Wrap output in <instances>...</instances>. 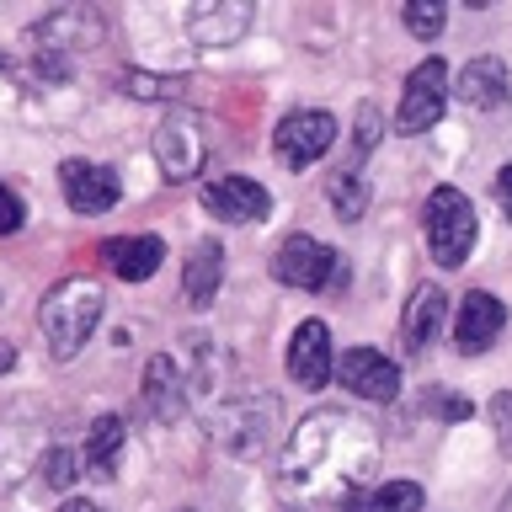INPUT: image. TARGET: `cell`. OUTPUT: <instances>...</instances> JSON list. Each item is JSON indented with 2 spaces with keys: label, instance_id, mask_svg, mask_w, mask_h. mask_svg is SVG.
<instances>
[{
  "label": "cell",
  "instance_id": "obj_24",
  "mask_svg": "<svg viewBox=\"0 0 512 512\" xmlns=\"http://www.w3.org/2000/svg\"><path fill=\"white\" fill-rule=\"evenodd\" d=\"M326 198L336 203V214H342V219H363L368 187H363V176H358V171H336L331 182H326Z\"/></svg>",
  "mask_w": 512,
  "mask_h": 512
},
{
  "label": "cell",
  "instance_id": "obj_34",
  "mask_svg": "<svg viewBox=\"0 0 512 512\" xmlns=\"http://www.w3.org/2000/svg\"><path fill=\"white\" fill-rule=\"evenodd\" d=\"M0 70H6V54H0Z\"/></svg>",
  "mask_w": 512,
  "mask_h": 512
},
{
  "label": "cell",
  "instance_id": "obj_13",
  "mask_svg": "<svg viewBox=\"0 0 512 512\" xmlns=\"http://www.w3.org/2000/svg\"><path fill=\"white\" fill-rule=\"evenodd\" d=\"M336 379L363 400H395L400 395V368L379 347H347L342 363H336Z\"/></svg>",
  "mask_w": 512,
  "mask_h": 512
},
{
  "label": "cell",
  "instance_id": "obj_6",
  "mask_svg": "<svg viewBox=\"0 0 512 512\" xmlns=\"http://www.w3.org/2000/svg\"><path fill=\"white\" fill-rule=\"evenodd\" d=\"M96 38H102V16L80 11V6L54 11L48 22H38L27 32V43H38V48H32V54H38V70H48V75H64L75 48H91Z\"/></svg>",
  "mask_w": 512,
  "mask_h": 512
},
{
  "label": "cell",
  "instance_id": "obj_18",
  "mask_svg": "<svg viewBox=\"0 0 512 512\" xmlns=\"http://www.w3.org/2000/svg\"><path fill=\"white\" fill-rule=\"evenodd\" d=\"M144 406H150L155 422H166V427L187 416L182 368H176V358H150V368H144Z\"/></svg>",
  "mask_w": 512,
  "mask_h": 512
},
{
  "label": "cell",
  "instance_id": "obj_31",
  "mask_svg": "<svg viewBox=\"0 0 512 512\" xmlns=\"http://www.w3.org/2000/svg\"><path fill=\"white\" fill-rule=\"evenodd\" d=\"M496 203H502V214L512 219V166L496 171Z\"/></svg>",
  "mask_w": 512,
  "mask_h": 512
},
{
  "label": "cell",
  "instance_id": "obj_1",
  "mask_svg": "<svg viewBox=\"0 0 512 512\" xmlns=\"http://www.w3.org/2000/svg\"><path fill=\"white\" fill-rule=\"evenodd\" d=\"M374 475H379V432L363 416L315 411L294 427V438L283 448L278 486L294 507L304 502V512H342L374 486Z\"/></svg>",
  "mask_w": 512,
  "mask_h": 512
},
{
  "label": "cell",
  "instance_id": "obj_8",
  "mask_svg": "<svg viewBox=\"0 0 512 512\" xmlns=\"http://www.w3.org/2000/svg\"><path fill=\"white\" fill-rule=\"evenodd\" d=\"M331 144H336V118H331V112H320V107L288 112V118L278 123V134H272V150H278V160H283L288 171L315 166Z\"/></svg>",
  "mask_w": 512,
  "mask_h": 512
},
{
  "label": "cell",
  "instance_id": "obj_33",
  "mask_svg": "<svg viewBox=\"0 0 512 512\" xmlns=\"http://www.w3.org/2000/svg\"><path fill=\"white\" fill-rule=\"evenodd\" d=\"M496 512H512V491H507V496H502V507H496Z\"/></svg>",
  "mask_w": 512,
  "mask_h": 512
},
{
  "label": "cell",
  "instance_id": "obj_28",
  "mask_svg": "<svg viewBox=\"0 0 512 512\" xmlns=\"http://www.w3.org/2000/svg\"><path fill=\"white\" fill-rule=\"evenodd\" d=\"M22 224H27V203L16 198L6 182H0V235H16Z\"/></svg>",
  "mask_w": 512,
  "mask_h": 512
},
{
  "label": "cell",
  "instance_id": "obj_29",
  "mask_svg": "<svg viewBox=\"0 0 512 512\" xmlns=\"http://www.w3.org/2000/svg\"><path fill=\"white\" fill-rule=\"evenodd\" d=\"M491 416H496V438H502V454H512V395H496V400H491Z\"/></svg>",
  "mask_w": 512,
  "mask_h": 512
},
{
  "label": "cell",
  "instance_id": "obj_10",
  "mask_svg": "<svg viewBox=\"0 0 512 512\" xmlns=\"http://www.w3.org/2000/svg\"><path fill=\"white\" fill-rule=\"evenodd\" d=\"M198 198H203L208 214H219L224 224H256V219H267V208H272V192L262 182H251V176H208Z\"/></svg>",
  "mask_w": 512,
  "mask_h": 512
},
{
  "label": "cell",
  "instance_id": "obj_4",
  "mask_svg": "<svg viewBox=\"0 0 512 512\" xmlns=\"http://www.w3.org/2000/svg\"><path fill=\"white\" fill-rule=\"evenodd\" d=\"M272 278L288 283V288H347V262L336 256L326 240L315 235H288L278 251H272Z\"/></svg>",
  "mask_w": 512,
  "mask_h": 512
},
{
  "label": "cell",
  "instance_id": "obj_14",
  "mask_svg": "<svg viewBox=\"0 0 512 512\" xmlns=\"http://www.w3.org/2000/svg\"><path fill=\"white\" fill-rule=\"evenodd\" d=\"M502 326H507V304L496 299V294H486V288H470V294L459 299V315H454V342H459V352H486L496 336H502Z\"/></svg>",
  "mask_w": 512,
  "mask_h": 512
},
{
  "label": "cell",
  "instance_id": "obj_2",
  "mask_svg": "<svg viewBox=\"0 0 512 512\" xmlns=\"http://www.w3.org/2000/svg\"><path fill=\"white\" fill-rule=\"evenodd\" d=\"M102 288H96L91 278H64L54 283L43 294L38 304V331H43V342L48 352H54L59 363H70L80 347L91 342V331H96V320H102Z\"/></svg>",
  "mask_w": 512,
  "mask_h": 512
},
{
  "label": "cell",
  "instance_id": "obj_11",
  "mask_svg": "<svg viewBox=\"0 0 512 512\" xmlns=\"http://www.w3.org/2000/svg\"><path fill=\"white\" fill-rule=\"evenodd\" d=\"M272 416H278V406L262 400V395L230 400V406L214 416V438H219V448H230V454H256V448L267 443Z\"/></svg>",
  "mask_w": 512,
  "mask_h": 512
},
{
  "label": "cell",
  "instance_id": "obj_16",
  "mask_svg": "<svg viewBox=\"0 0 512 512\" xmlns=\"http://www.w3.org/2000/svg\"><path fill=\"white\" fill-rule=\"evenodd\" d=\"M96 256H102L123 283H150L160 272V262H166V240L160 235H112V240H102Z\"/></svg>",
  "mask_w": 512,
  "mask_h": 512
},
{
  "label": "cell",
  "instance_id": "obj_20",
  "mask_svg": "<svg viewBox=\"0 0 512 512\" xmlns=\"http://www.w3.org/2000/svg\"><path fill=\"white\" fill-rule=\"evenodd\" d=\"M123 443H128V427L123 416H96L91 422V438H86V470L96 480H118V464H123Z\"/></svg>",
  "mask_w": 512,
  "mask_h": 512
},
{
  "label": "cell",
  "instance_id": "obj_15",
  "mask_svg": "<svg viewBox=\"0 0 512 512\" xmlns=\"http://www.w3.org/2000/svg\"><path fill=\"white\" fill-rule=\"evenodd\" d=\"M288 379L304 390H320L331 379V331L326 320H299L294 342H288Z\"/></svg>",
  "mask_w": 512,
  "mask_h": 512
},
{
  "label": "cell",
  "instance_id": "obj_9",
  "mask_svg": "<svg viewBox=\"0 0 512 512\" xmlns=\"http://www.w3.org/2000/svg\"><path fill=\"white\" fill-rule=\"evenodd\" d=\"M43 454V422L27 406H0V491H11L16 480L32 470V459Z\"/></svg>",
  "mask_w": 512,
  "mask_h": 512
},
{
  "label": "cell",
  "instance_id": "obj_12",
  "mask_svg": "<svg viewBox=\"0 0 512 512\" xmlns=\"http://www.w3.org/2000/svg\"><path fill=\"white\" fill-rule=\"evenodd\" d=\"M59 187H64V203L75 214H107L118 203V171L112 166H96V160H64L59 166Z\"/></svg>",
  "mask_w": 512,
  "mask_h": 512
},
{
  "label": "cell",
  "instance_id": "obj_17",
  "mask_svg": "<svg viewBox=\"0 0 512 512\" xmlns=\"http://www.w3.org/2000/svg\"><path fill=\"white\" fill-rule=\"evenodd\" d=\"M443 320H448V294H443L438 283H422V288L411 294V304H406V320H400L406 352H427L432 342H438Z\"/></svg>",
  "mask_w": 512,
  "mask_h": 512
},
{
  "label": "cell",
  "instance_id": "obj_3",
  "mask_svg": "<svg viewBox=\"0 0 512 512\" xmlns=\"http://www.w3.org/2000/svg\"><path fill=\"white\" fill-rule=\"evenodd\" d=\"M427 246H432V262L438 267H464V256L475 251V235H480V219H475V203L464 198L459 187H432L427 198Z\"/></svg>",
  "mask_w": 512,
  "mask_h": 512
},
{
  "label": "cell",
  "instance_id": "obj_32",
  "mask_svg": "<svg viewBox=\"0 0 512 512\" xmlns=\"http://www.w3.org/2000/svg\"><path fill=\"white\" fill-rule=\"evenodd\" d=\"M59 512H102V507H91V502H64Z\"/></svg>",
  "mask_w": 512,
  "mask_h": 512
},
{
  "label": "cell",
  "instance_id": "obj_23",
  "mask_svg": "<svg viewBox=\"0 0 512 512\" xmlns=\"http://www.w3.org/2000/svg\"><path fill=\"white\" fill-rule=\"evenodd\" d=\"M363 512H422V486L416 480H384L363 496Z\"/></svg>",
  "mask_w": 512,
  "mask_h": 512
},
{
  "label": "cell",
  "instance_id": "obj_25",
  "mask_svg": "<svg viewBox=\"0 0 512 512\" xmlns=\"http://www.w3.org/2000/svg\"><path fill=\"white\" fill-rule=\"evenodd\" d=\"M187 80H171V75H123V96H139V102H182Z\"/></svg>",
  "mask_w": 512,
  "mask_h": 512
},
{
  "label": "cell",
  "instance_id": "obj_27",
  "mask_svg": "<svg viewBox=\"0 0 512 512\" xmlns=\"http://www.w3.org/2000/svg\"><path fill=\"white\" fill-rule=\"evenodd\" d=\"M75 454H70V448H48V454H43V480H48V486H70V480H75Z\"/></svg>",
  "mask_w": 512,
  "mask_h": 512
},
{
  "label": "cell",
  "instance_id": "obj_5",
  "mask_svg": "<svg viewBox=\"0 0 512 512\" xmlns=\"http://www.w3.org/2000/svg\"><path fill=\"white\" fill-rule=\"evenodd\" d=\"M155 160L166 171V182H192L208 166V123L192 107H176L155 128Z\"/></svg>",
  "mask_w": 512,
  "mask_h": 512
},
{
  "label": "cell",
  "instance_id": "obj_19",
  "mask_svg": "<svg viewBox=\"0 0 512 512\" xmlns=\"http://www.w3.org/2000/svg\"><path fill=\"white\" fill-rule=\"evenodd\" d=\"M459 102H470V107H507V64L502 59H491V54H480V59H470L464 64V75H459Z\"/></svg>",
  "mask_w": 512,
  "mask_h": 512
},
{
  "label": "cell",
  "instance_id": "obj_22",
  "mask_svg": "<svg viewBox=\"0 0 512 512\" xmlns=\"http://www.w3.org/2000/svg\"><path fill=\"white\" fill-rule=\"evenodd\" d=\"M192 38H198V43H235L240 38V32H246L251 27V6H224V11H214V6H198V11H192Z\"/></svg>",
  "mask_w": 512,
  "mask_h": 512
},
{
  "label": "cell",
  "instance_id": "obj_7",
  "mask_svg": "<svg viewBox=\"0 0 512 512\" xmlns=\"http://www.w3.org/2000/svg\"><path fill=\"white\" fill-rule=\"evenodd\" d=\"M443 107H448V64L432 54L406 75V96H400V112H395V134H427V128L443 118Z\"/></svg>",
  "mask_w": 512,
  "mask_h": 512
},
{
  "label": "cell",
  "instance_id": "obj_21",
  "mask_svg": "<svg viewBox=\"0 0 512 512\" xmlns=\"http://www.w3.org/2000/svg\"><path fill=\"white\" fill-rule=\"evenodd\" d=\"M219 278H224V251H219V240H198L187 256V278H182V294L187 304H208L219 294Z\"/></svg>",
  "mask_w": 512,
  "mask_h": 512
},
{
  "label": "cell",
  "instance_id": "obj_30",
  "mask_svg": "<svg viewBox=\"0 0 512 512\" xmlns=\"http://www.w3.org/2000/svg\"><path fill=\"white\" fill-rule=\"evenodd\" d=\"M374 144H379V112L363 107V112H358V155H368Z\"/></svg>",
  "mask_w": 512,
  "mask_h": 512
},
{
  "label": "cell",
  "instance_id": "obj_26",
  "mask_svg": "<svg viewBox=\"0 0 512 512\" xmlns=\"http://www.w3.org/2000/svg\"><path fill=\"white\" fill-rule=\"evenodd\" d=\"M443 22H448V11L438 6V0H411V6H406V32H411V38H422V43L438 38Z\"/></svg>",
  "mask_w": 512,
  "mask_h": 512
}]
</instances>
